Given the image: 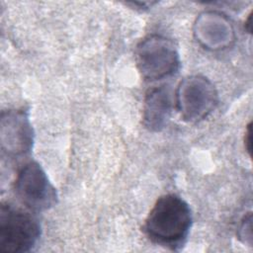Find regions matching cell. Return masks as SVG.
Masks as SVG:
<instances>
[{
    "label": "cell",
    "instance_id": "obj_1",
    "mask_svg": "<svg viewBox=\"0 0 253 253\" xmlns=\"http://www.w3.org/2000/svg\"><path fill=\"white\" fill-rule=\"evenodd\" d=\"M192 225L189 205L175 194L161 196L144 223L147 237L160 246L178 250L185 243Z\"/></svg>",
    "mask_w": 253,
    "mask_h": 253
},
{
    "label": "cell",
    "instance_id": "obj_2",
    "mask_svg": "<svg viewBox=\"0 0 253 253\" xmlns=\"http://www.w3.org/2000/svg\"><path fill=\"white\" fill-rule=\"evenodd\" d=\"M41 236L39 220L29 211L11 203L0 207V252L26 253L33 250Z\"/></svg>",
    "mask_w": 253,
    "mask_h": 253
},
{
    "label": "cell",
    "instance_id": "obj_3",
    "mask_svg": "<svg viewBox=\"0 0 253 253\" xmlns=\"http://www.w3.org/2000/svg\"><path fill=\"white\" fill-rule=\"evenodd\" d=\"M135 62L142 78L156 81L176 73L180 56L174 42L162 36L144 38L135 48Z\"/></svg>",
    "mask_w": 253,
    "mask_h": 253
},
{
    "label": "cell",
    "instance_id": "obj_4",
    "mask_svg": "<svg viewBox=\"0 0 253 253\" xmlns=\"http://www.w3.org/2000/svg\"><path fill=\"white\" fill-rule=\"evenodd\" d=\"M14 190L19 201L32 211H43L56 204V190L36 161L27 162L20 168Z\"/></svg>",
    "mask_w": 253,
    "mask_h": 253
},
{
    "label": "cell",
    "instance_id": "obj_5",
    "mask_svg": "<svg viewBox=\"0 0 253 253\" xmlns=\"http://www.w3.org/2000/svg\"><path fill=\"white\" fill-rule=\"evenodd\" d=\"M216 102L214 86L200 75L185 78L176 92V104L181 117L190 123H197L208 117L213 111Z\"/></svg>",
    "mask_w": 253,
    "mask_h": 253
},
{
    "label": "cell",
    "instance_id": "obj_6",
    "mask_svg": "<svg viewBox=\"0 0 253 253\" xmlns=\"http://www.w3.org/2000/svg\"><path fill=\"white\" fill-rule=\"evenodd\" d=\"M1 148L9 156L28 154L34 143V131L26 110H7L1 114Z\"/></svg>",
    "mask_w": 253,
    "mask_h": 253
},
{
    "label": "cell",
    "instance_id": "obj_7",
    "mask_svg": "<svg viewBox=\"0 0 253 253\" xmlns=\"http://www.w3.org/2000/svg\"><path fill=\"white\" fill-rule=\"evenodd\" d=\"M173 109L171 90L167 86L150 89L144 98L142 121L144 126L150 131H160L170 119Z\"/></svg>",
    "mask_w": 253,
    "mask_h": 253
},
{
    "label": "cell",
    "instance_id": "obj_8",
    "mask_svg": "<svg viewBox=\"0 0 253 253\" xmlns=\"http://www.w3.org/2000/svg\"><path fill=\"white\" fill-rule=\"evenodd\" d=\"M246 138H245V145L247 147V150L250 151V140H251V126L250 125L248 126V128H247V131H246Z\"/></svg>",
    "mask_w": 253,
    "mask_h": 253
}]
</instances>
